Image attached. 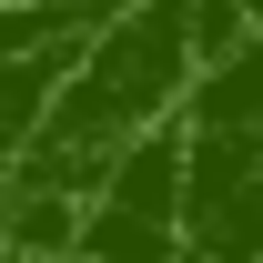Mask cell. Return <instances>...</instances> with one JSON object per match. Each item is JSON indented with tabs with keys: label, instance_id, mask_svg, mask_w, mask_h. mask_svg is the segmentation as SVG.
Returning <instances> with one entry per match:
<instances>
[{
	"label": "cell",
	"instance_id": "obj_1",
	"mask_svg": "<svg viewBox=\"0 0 263 263\" xmlns=\"http://www.w3.org/2000/svg\"><path fill=\"white\" fill-rule=\"evenodd\" d=\"M10 263H51V253H10Z\"/></svg>",
	"mask_w": 263,
	"mask_h": 263
}]
</instances>
